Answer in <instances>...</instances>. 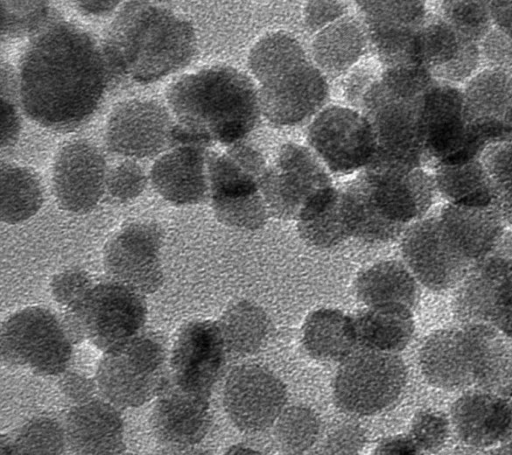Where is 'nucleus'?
I'll use <instances>...</instances> for the list:
<instances>
[{
  "label": "nucleus",
  "instance_id": "nucleus-11",
  "mask_svg": "<svg viewBox=\"0 0 512 455\" xmlns=\"http://www.w3.org/2000/svg\"><path fill=\"white\" fill-rule=\"evenodd\" d=\"M453 312L463 325L488 323L512 338V259L489 255L457 286Z\"/></svg>",
  "mask_w": 512,
  "mask_h": 455
},
{
  "label": "nucleus",
  "instance_id": "nucleus-28",
  "mask_svg": "<svg viewBox=\"0 0 512 455\" xmlns=\"http://www.w3.org/2000/svg\"><path fill=\"white\" fill-rule=\"evenodd\" d=\"M64 431L66 443L77 454H120L126 449L123 419L107 400L94 398L73 406Z\"/></svg>",
  "mask_w": 512,
  "mask_h": 455
},
{
  "label": "nucleus",
  "instance_id": "nucleus-53",
  "mask_svg": "<svg viewBox=\"0 0 512 455\" xmlns=\"http://www.w3.org/2000/svg\"><path fill=\"white\" fill-rule=\"evenodd\" d=\"M420 450L411 436H392L382 440L375 449V454H416Z\"/></svg>",
  "mask_w": 512,
  "mask_h": 455
},
{
  "label": "nucleus",
  "instance_id": "nucleus-14",
  "mask_svg": "<svg viewBox=\"0 0 512 455\" xmlns=\"http://www.w3.org/2000/svg\"><path fill=\"white\" fill-rule=\"evenodd\" d=\"M401 250L417 281L435 292L457 287L473 264L449 239L438 215L421 218L408 227Z\"/></svg>",
  "mask_w": 512,
  "mask_h": 455
},
{
  "label": "nucleus",
  "instance_id": "nucleus-51",
  "mask_svg": "<svg viewBox=\"0 0 512 455\" xmlns=\"http://www.w3.org/2000/svg\"><path fill=\"white\" fill-rule=\"evenodd\" d=\"M58 385L63 395L77 404L94 399L98 390L96 381L76 372H66Z\"/></svg>",
  "mask_w": 512,
  "mask_h": 455
},
{
  "label": "nucleus",
  "instance_id": "nucleus-12",
  "mask_svg": "<svg viewBox=\"0 0 512 455\" xmlns=\"http://www.w3.org/2000/svg\"><path fill=\"white\" fill-rule=\"evenodd\" d=\"M331 185L327 168L311 149L287 143L268 166L260 188L270 215L296 220L309 198Z\"/></svg>",
  "mask_w": 512,
  "mask_h": 455
},
{
  "label": "nucleus",
  "instance_id": "nucleus-29",
  "mask_svg": "<svg viewBox=\"0 0 512 455\" xmlns=\"http://www.w3.org/2000/svg\"><path fill=\"white\" fill-rule=\"evenodd\" d=\"M437 215L449 239L472 263L489 256L505 231L495 204L470 207L447 203Z\"/></svg>",
  "mask_w": 512,
  "mask_h": 455
},
{
  "label": "nucleus",
  "instance_id": "nucleus-32",
  "mask_svg": "<svg viewBox=\"0 0 512 455\" xmlns=\"http://www.w3.org/2000/svg\"><path fill=\"white\" fill-rule=\"evenodd\" d=\"M358 299L366 305H398L413 310L419 300L417 279L407 266L395 260L378 262L356 280Z\"/></svg>",
  "mask_w": 512,
  "mask_h": 455
},
{
  "label": "nucleus",
  "instance_id": "nucleus-43",
  "mask_svg": "<svg viewBox=\"0 0 512 455\" xmlns=\"http://www.w3.org/2000/svg\"><path fill=\"white\" fill-rule=\"evenodd\" d=\"M438 15L462 36L476 43L493 27L487 1H442Z\"/></svg>",
  "mask_w": 512,
  "mask_h": 455
},
{
  "label": "nucleus",
  "instance_id": "nucleus-57",
  "mask_svg": "<svg viewBox=\"0 0 512 455\" xmlns=\"http://www.w3.org/2000/svg\"><path fill=\"white\" fill-rule=\"evenodd\" d=\"M491 451L497 454H512V442H504Z\"/></svg>",
  "mask_w": 512,
  "mask_h": 455
},
{
  "label": "nucleus",
  "instance_id": "nucleus-52",
  "mask_svg": "<svg viewBox=\"0 0 512 455\" xmlns=\"http://www.w3.org/2000/svg\"><path fill=\"white\" fill-rule=\"evenodd\" d=\"M14 97L1 96V148H11L18 140L21 121Z\"/></svg>",
  "mask_w": 512,
  "mask_h": 455
},
{
  "label": "nucleus",
  "instance_id": "nucleus-40",
  "mask_svg": "<svg viewBox=\"0 0 512 455\" xmlns=\"http://www.w3.org/2000/svg\"><path fill=\"white\" fill-rule=\"evenodd\" d=\"M65 444L64 428L55 419L37 417L22 425L13 437L2 436L0 454H61Z\"/></svg>",
  "mask_w": 512,
  "mask_h": 455
},
{
  "label": "nucleus",
  "instance_id": "nucleus-44",
  "mask_svg": "<svg viewBox=\"0 0 512 455\" xmlns=\"http://www.w3.org/2000/svg\"><path fill=\"white\" fill-rule=\"evenodd\" d=\"M1 35L17 38L40 32L49 23L45 1H1Z\"/></svg>",
  "mask_w": 512,
  "mask_h": 455
},
{
  "label": "nucleus",
  "instance_id": "nucleus-55",
  "mask_svg": "<svg viewBox=\"0 0 512 455\" xmlns=\"http://www.w3.org/2000/svg\"><path fill=\"white\" fill-rule=\"evenodd\" d=\"M119 4V1H79L77 7L82 13L92 15L108 14Z\"/></svg>",
  "mask_w": 512,
  "mask_h": 455
},
{
  "label": "nucleus",
  "instance_id": "nucleus-39",
  "mask_svg": "<svg viewBox=\"0 0 512 455\" xmlns=\"http://www.w3.org/2000/svg\"><path fill=\"white\" fill-rule=\"evenodd\" d=\"M43 203L42 186L30 169L1 164V220L18 224L35 215Z\"/></svg>",
  "mask_w": 512,
  "mask_h": 455
},
{
  "label": "nucleus",
  "instance_id": "nucleus-33",
  "mask_svg": "<svg viewBox=\"0 0 512 455\" xmlns=\"http://www.w3.org/2000/svg\"><path fill=\"white\" fill-rule=\"evenodd\" d=\"M413 310L398 305L366 307L352 316L358 347L397 353L414 334Z\"/></svg>",
  "mask_w": 512,
  "mask_h": 455
},
{
  "label": "nucleus",
  "instance_id": "nucleus-38",
  "mask_svg": "<svg viewBox=\"0 0 512 455\" xmlns=\"http://www.w3.org/2000/svg\"><path fill=\"white\" fill-rule=\"evenodd\" d=\"M226 351L237 356L256 353L265 344L269 319L264 310L249 301H239L223 313L218 321Z\"/></svg>",
  "mask_w": 512,
  "mask_h": 455
},
{
  "label": "nucleus",
  "instance_id": "nucleus-2",
  "mask_svg": "<svg viewBox=\"0 0 512 455\" xmlns=\"http://www.w3.org/2000/svg\"><path fill=\"white\" fill-rule=\"evenodd\" d=\"M167 97L178 120L172 133L178 145L238 143L254 129L261 113L252 80L228 66L184 75L170 87Z\"/></svg>",
  "mask_w": 512,
  "mask_h": 455
},
{
  "label": "nucleus",
  "instance_id": "nucleus-23",
  "mask_svg": "<svg viewBox=\"0 0 512 455\" xmlns=\"http://www.w3.org/2000/svg\"><path fill=\"white\" fill-rule=\"evenodd\" d=\"M208 152L209 196L215 214L263 198L261 181L268 169L256 149L240 142Z\"/></svg>",
  "mask_w": 512,
  "mask_h": 455
},
{
  "label": "nucleus",
  "instance_id": "nucleus-19",
  "mask_svg": "<svg viewBox=\"0 0 512 455\" xmlns=\"http://www.w3.org/2000/svg\"><path fill=\"white\" fill-rule=\"evenodd\" d=\"M367 35L387 66L415 64L417 34L429 11L423 1H357Z\"/></svg>",
  "mask_w": 512,
  "mask_h": 455
},
{
  "label": "nucleus",
  "instance_id": "nucleus-58",
  "mask_svg": "<svg viewBox=\"0 0 512 455\" xmlns=\"http://www.w3.org/2000/svg\"><path fill=\"white\" fill-rule=\"evenodd\" d=\"M500 396L507 401V403L510 405L512 409V381L509 383V385L506 387V389Z\"/></svg>",
  "mask_w": 512,
  "mask_h": 455
},
{
  "label": "nucleus",
  "instance_id": "nucleus-16",
  "mask_svg": "<svg viewBox=\"0 0 512 455\" xmlns=\"http://www.w3.org/2000/svg\"><path fill=\"white\" fill-rule=\"evenodd\" d=\"M261 113L273 124L297 125L318 112L328 96L319 68L304 58L258 83Z\"/></svg>",
  "mask_w": 512,
  "mask_h": 455
},
{
  "label": "nucleus",
  "instance_id": "nucleus-27",
  "mask_svg": "<svg viewBox=\"0 0 512 455\" xmlns=\"http://www.w3.org/2000/svg\"><path fill=\"white\" fill-rule=\"evenodd\" d=\"M206 147L174 146L159 157L150 171L156 192L174 205H191L209 196Z\"/></svg>",
  "mask_w": 512,
  "mask_h": 455
},
{
  "label": "nucleus",
  "instance_id": "nucleus-26",
  "mask_svg": "<svg viewBox=\"0 0 512 455\" xmlns=\"http://www.w3.org/2000/svg\"><path fill=\"white\" fill-rule=\"evenodd\" d=\"M451 428L458 439L474 448L500 445L512 438V409L500 395L468 392L451 406Z\"/></svg>",
  "mask_w": 512,
  "mask_h": 455
},
{
  "label": "nucleus",
  "instance_id": "nucleus-34",
  "mask_svg": "<svg viewBox=\"0 0 512 455\" xmlns=\"http://www.w3.org/2000/svg\"><path fill=\"white\" fill-rule=\"evenodd\" d=\"M302 343L315 359L342 362L358 347L353 317L334 308L315 310L304 322Z\"/></svg>",
  "mask_w": 512,
  "mask_h": 455
},
{
  "label": "nucleus",
  "instance_id": "nucleus-48",
  "mask_svg": "<svg viewBox=\"0 0 512 455\" xmlns=\"http://www.w3.org/2000/svg\"><path fill=\"white\" fill-rule=\"evenodd\" d=\"M482 68L512 73V38L493 26L479 42Z\"/></svg>",
  "mask_w": 512,
  "mask_h": 455
},
{
  "label": "nucleus",
  "instance_id": "nucleus-42",
  "mask_svg": "<svg viewBox=\"0 0 512 455\" xmlns=\"http://www.w3.org/2000/svg\"><path fill=\"white\" fill-rule=\"evenodd\" d=\"M480 160L493 184L494 204L512 225V139L488 146Z\"/></svg>",
  "mask_w": 512,
  "mask_h": 455
},
{
  "label": "nucleus",
  "instance_id": "nucleus-47",
  "mask_svg": "<svg viewBox=\"0 0 512 455\" xmlns=\"http://www.w3.org/2000/svg\"><path fill=\"white\" fill-rule=\"evenodd\" d=\"M93 285L85 271L72 268L56 274L51 280L50 290L55 302L66 310L77 305Z\"/></svg>",
  "mask_w": 512,
  "mask_h": 455
},
{
  "label": "nucleus",
  "instance_id": "nucleus-25",
  "mask_svg": "<svg viewBox=\"0 0 512 455\" xmlns=\"http://www.w3.org/2000/svg\"><path fill=\"white\" fill-rule=\"evenodd\" d=\"M421 119L425 159L455 164L466 140L462 88L436 81L422 98Z\"/></svg>",
  "mask_w": 512,
  "mask_h": 455
},
{
  "label": "nucleus",
  "instance_id": "nucleus-4",
  "mask_svg": "<svg viewBox=\"0 0 512 455\" xmlns=\"http://www.w3.org/2000/svg\"><path fill=\"white\" fill-rule=\"evenodd\" d=\"M169 379L164 340L144 332L104 352L95 375L99 393L117 408L142 406L157 397Z\"/></svg>",
  "mask_w": 512,
  "mask_h": 455
},
{
  "label": "nucleus",
  "instance_id": "nucleus-15",
  "mask_svg": "<svg viewBox=\"0 0 512 455\" xmlns=\"http://www.w3.org/2000/svg\"><path fill=\"white\" fill-rule=\"evenodd\" d=\"M163 234L152 222L131 223L105 244L103 264L111 280L140 293L156 292L163 284L160 251Z\"/></svg>",
  "mask_w": 512,
  "mask_h": 455
},
{
  "label": "nucleus",
  "instance_id": "nucleus-17",
  "mask_svg": "<svg viewBox=\"0 0 512 455\" xmlns=\"http://www.w3.org/2000/svg\"><path fill=\"white\" fill-rule=\"evenodd\" d=\"M226 353L218 322L190 321L181 327L173 343L170 380L186 392L210 397L223 373Z\"/></svg>",
  "mask_w": 512,
  "mask_h": 455
},
{
  "label": "nucleus",
  "instance_id": "nucleus-35",
  "mask_svg": "<svg viewBox=\"0 0 512 455\" xmlns=\"http://www.w3.org/2000/svg\"><path fill=\"white\" fill-rule=\"evenodd\" d=\"M301 238L318 248H330L351 236L342 204L341 189L319 190L301 208L297 218Z\"/></svg>",
  "mask_w": 512,
  "mask_h": 455
},
{
  "label": "nucleus",
  "instance_id": "nucleus-9",
  "mask_svg": "<svg viewBox=\"0 0 512 455\" xmlns=\"http://www.w3.org/2000/svg\"><path fill=\"white\" fill-rule=\"evenodd\" d=\"M307 132L311 150L334 174L347 175L366 168L377 152L370 121L348 107L333 105L320 110Z\"/></svg>",
  "mask_w": 512,
  "mask_h": 455
},
{
  "label": "nucleus",
  "instance_id": "nucleus-24",
  "mask_svg": "<svg viewBox=\"0 0 512 455\" xmlns=\"http://www.w3.org/2000/svg\"><path fill=\"white\" fill-rule=\"evenodd\" d=\"M212 423L209 396L186 392L170 379L156 397L150 426L168 451H182L199 443Z\"/></svg>",
  "mask_w": 512,
  "mask_h": 455
},
{
  "label": "nucleus",
  "instance_id": "nucleus-30",
  "mask_svg": "<svg viewBox=\"0 0 512 455\" xmlns=\"http://www.w3.org/2000/svg\"><path fill=\"white\" fill-rule=\"evenodd\" d=\"M462 330L474 382L501 395L512 381V338L488 323L463 325Z\"/></svg>",
  "mask_w": 512,
  "mask_h": 455
},
{
  "label": "nucleus",
  "instance_id": "nucleus-50",
  "mask_svg": "<svg viewBox=\"0 0 512 455\" xmlns=\"http://www.w3.org/2000/svg\"><path fill=\"white\" fill-rule=\"evenodd\" d=\"M345 6L337 1H312L305 8V22L312 31H320L343 17Z\"/></svg>",
  "mask_w": 512,
  "mask_h": 455
},
{
  "label": "nucleus",
  "instance_id": "nucleus-7",
  "mask_svg": "<svg viewBox=\"0 0 512 455\" xmlns=\"http://www.w3.org/2000/svg\"><path fill=\"white\" fill-rule=\"evenodd\" d=\"M72 343L62 320L40 306L15 312L1 327L2 361L38 375L65 372L72 356Z\"/></svg>",
  "mask_w": 512,
  "mask_h": 455
},
{
  "label": "nucleus",
  "instance_id": "nucleus-5",
  "mask_svg": "<svg viewBox=\"0 0 512 455\" xmlns=\"http://www.w3.org/2000/svg\"><path fill=\"white\" fill-rule=\"evenodd\" d=\"M146 318L142 294L111 280L94 284L77 305L64 310L62 322L73 343L89 340L108 352L139 334Z\"/></svg>",
  "mask_w": 512,
  "mask_h": 455
},
{
  "label": "nucleus",
  "instance_id": "nucleus-54",
  "mask_svg": "<svg viewBox=\"0 0 512 455\" xmlns=\"http://www.w3.org/2000/svg\"><path fill=\"white\" fill-rule=\"evenodd\" d=\"M489 10L493 25L512 38V1H490Z\"/></svg>",
  "mask_w": 512,
  "mask_h": 455
},
{
  "label": "nucleus",
  "instance_id": "nucleus-20",
  "mask_svg": "<svg viewBox=\"0 0 512 455\" xmlns=\"http://www.w3.org/2000/svg\"><path fill=\"white\" fill-rule=\"evenodd\" d=\"M107 174L105 158L97 147L82 140L64 145L52 169L58 205L72 213L90 212L106 190Z\"/></svg>",
  "mask_w": 512,
  "mask_h": 455
},
{
  "label": "nucleus",
  "instance_id": "nucleus-36",
  "mask_svg": "<svg viewBox=\"0 0 512 455\" xmlns=\"http://www.w3.org/2000/svg\"><path fill=\"white\" fill-rule=\"evenodd\" d=\"M367 31L356 19L344 16L316 35L312 51L315 62L328 73L349 69L362 56Z\"/></svg>",
  "mask_w": 512,
  "mask_h": 455
},
{
  "label": "nucleus",
  "instance_id": "nucleus-41",
  "mask_svg": "<svg viewBox=\"0 0 512 455\" xmlns=\"http://www.w3.org/2000/svg\"><path fill=\"white\" fill-rule=\"evenodd\" d=\"M320 429L321 422L314 411L295 405L281 412L275 435L283 450L288 453H301L316 442Z\"/></svg>",
  "mask_w": 512,
  "mask_h": 455
},
{
  "label": "nucleus",
  "instance_id": "nucleus-10",
  "mask_svg": "<svg viewBox=\"0 0 512 455\" xmlns=\"http://www.w3.org/2000/svg\"><path fill=\"white\" fill-rule=\"evenodd\" d=\"M355 179L376 212L403 227L427 213L437 191L434 176L422 167L372 162Z\"/></svg>",
  "mask_w": 512,
  "mask_h": 455
},
{
  "label": "nucleus",
  "instance_id": "nucleus-13",
  "mask_svg": "<svg viewBox=\"0 0 512 455\" xmlns=\"http://www.w3.org/2000/svg\"><path fill=\"white\" fill-rule=\"evenodd\" d=\"M466 144L479 153L512 139V73L481 68L463 88Z\"/></svg>",
  "mask_w": 512,
  "mask_h": 455
},
{
  "label": "nucleus",
  "instance_id": "nucleus-56",
  "mask_svg": "<svg viewBox=\"0 0 512 455\" xmlns=\"http://www.w3.org/2000/svg\"><path fill=\"white\" fill-rule=\"evenodd\" d=\"M490 255L512 259V233L504 231Z\"/></svg>",
  "mask_w": 512,
  "mask_h": 455
},
{
  "label": "nucleus",
  "instance_id": "nucleus-18",
  "mask_svg": "<svg viewBox=\"0 0 512 455\" xmlns=\"http://www.w3.org/2000/svg\"><path fill=\"white\" fill-rule=\"evenodd\" d=\"M282 381L256 364L235 367L223 390V405L231 422L241 431L257 433L274 424L286 404Z\"/></svg>",
  "mask_w": 512,
  "mask_h": 455
},
{
  "label": "nucleus",
  "instance_id": "nucleus-1",
  "mask_svg": "<svg viewBox=\"0 0 512 455\" xmlns=\"http://www.w3.org/2000/svg\"><path fill=\"white\" fill-rule=\"evenodd\" d=\"M110 80L102 49L88 33L68 22H51L21 58L20 102L33 121L67 131L94 114Z\"/></svg>",
  "mask_w": 512,
  "mask_h": 455
},
{
  "label": "nucleus",
  "instance_id": "nucleus-49",
  "mask_svg": "<svg viewBox=\"0 0 512 455\" xmlns=\"http://www.w3.org/2000/svg\"><path fill=\"white\" fill-rule=\"evenodd\" d=\"M365 431L356 424H344L327 438L323 448L326 454H356L364 446Z\"/></svg>",
  "mask_w": 512,
  "mask_h": 455
},
{
  "label": "nucleus",
  "instance_id": "nucleus-3",
  "mask_svg": "<svg viewBox=\"0 0 512 455\" xmlns=\"http://www.w3.org/2000/svg\"><path fill=\"white\" fill-rule=\"evenodd\" d=\"M102 52L110 79L147 84L186 66L196 52V36L192 25L174 12L132 1L111 23Z\"/></svg>",
  "mask_w": 512,
  "mask_h": 455
},
{
  "label": "nucleus",
  "instance_id": "nucleus-6",
  "mask_svg": "<svg viewBox=\"0 0 512 455\" xmlns=\"http://www.w3.org/2000/svg\"><path fill=\"white\" fill-rule=\"evenodd\" d=\"M406 380L405 364L396 353L359 347L342 361L336 373L334 399L350 414H377L398 400Z\"/></svg>",
  "mask_w": 512,
  "mask_h": 455
},
{
  "label": "nucleus",
  "instance_id": "nucleus-45",
  "mask_svg": "<svg viewBox=\"0 0 512 455\" xmlns=\"http://www.w3.org/2000/svg\"><path fill=\"white\" fill-rule=\"evenodd\" d=\"M450 419L432 409L417 412L412 420L410 436L420 451H436L447 441Z\"/></svg>",
  "mask_w": 512,
  "mask_h": 455
},
{
  "label": "nucleus",
  "instance_id": "nucleus-46",
  "mask_svg": "<svg viewBox=\"0 0 512 455\" xmlns=\"http://www.w3.org/2000/svg\"><path fill=\"white\" fill-rule=\"evenodd\" d=\"M146 185L143 169L133 161H124L108 171L106 190L118 202H128L138 197Z\"/></svg>",
  "mask_w": 512,
  "mask_h": 455
},
{
  "label": "nucleus",
  "instance_id": "nucleus-21",
  "mask_svg": "<svg viewBox=\"0 0 512 455\" xmlns=\"http://www.w3.org/2000/svg\"><path fill=\"white\" fill-rule=\"evenodd\" d=\"M414 62L427 68L435 80L456 86L464 85L482 68L479 43L431 12L417 34Z\"/></svg>",
  "mask_w": 512,
  "mask_h": 455
},
{
  "label": "nucleus",
  "instance_id": "nucleus-31",
  "mask_svg": "<svg viewBox=\"0 0 512 455\" xmlns=\"http://www.w3.org/2000/svg\"><path fill=\"white\" fill-rule=\"evenodd\" d=\"M426 381L439 389L458 390L474 382L462 328L431 333L419 352Z\"/></svg>",
  "mask_w": 512,
  "mask_h": 455
},
{
  "label": "nucleus",
  "instance_id": "nucleus-37",
  "mask_svg": "<svg viewBox=\"0 0 512 455\" xmlns=\"http://www.w3.org/2000/svg\"><path fill=\"white\" fill-rule=\"evenodd\" d=\"M437 191L448 203L484 207L495 203L491 178L480 159L452 165H437Z\"/></svg>",
  "mask_w": 512,
  "mask_h": 455
},
{
  "label": "nucleus",
  "instance_id": "nucleus-8",
  "mask_svg": "<svg viewBox=\"0 0 512 455\" xmlns=\"http://www.w3.org/2000/svg\"><path fill=\"white\" fill-rule=\"evenodd\" d=\"M422 98L394 95L378 80L367 88L361 101L377 139L372 162L408 168L422 166L425 160Z\"/></svg>",
  "mask_w": 512,
  "mask_h": 455
},
{
  "label": "nucleus",
  "instance_id": "nucleus-22",
  "mask_svg": "<svg viewBox=\"0 0 512 455\" xmlns=\"http://www.w3.org/2000/svg\"><path fill=\"white\" fill-rule=\"evenodd\" d=\"M173 125L168 112L158 103L138 99L125 101L108 118L106 145L118 155L152 157L171 145Z\"/></svg>",
  "mask_w": 512,
  "mask_h": 455
}]
</instances>
